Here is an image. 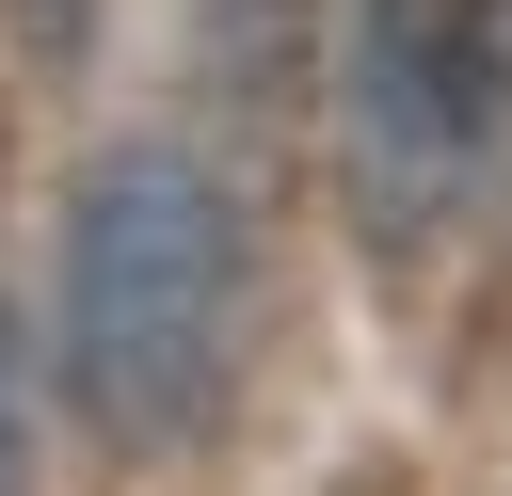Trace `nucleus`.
Wrapping results in <instances>:
<instances>
[{
  "label": "nucleus",
  "instance_id": "f03ea898",
  "mask_svg": "<svg viewBox=\"0 0 512 496\" xmlns=\"http://www.w3.org/2000/svg\"><path fill=\"white\" fill-rule=\"evenodd\" d=\"M352 128L384 208H448L480 144L512 128V0H368L352 32Z\"/></svg>",
  "mask_w": 512,
  "mask_h": 496
},
{
  "label": "nucleus",
  "instance_id": "7ed1b4c3",
  "mask_svg": "<svg viewBox=\"0 0 512 496\" xmlns=\"http://www.w3.org/2000/svg\"><path fill=\"white\" fill-rule=\"evenodd\" d=\"M0 496H32V368H16V336H0Z\"/></svg>",
  "mask_w": 512,
  "mask_h": 496
},
{
  "label": "nucleus",
  "instance_id": "f257e3e1",
  "mask_svg": "<svg viewBox=\"0 0 512 496\" xmlns=\"http://www.w3.org/2000/svg\"><path fill=\"white\" fill-rule=\"evenodd\" d=\"M256 336V240L192 144H112L64 208V400L112 448H192Z\"/></svg>",
  "mask_w": 512,
  "mask_h": 496
}]
</instances>
